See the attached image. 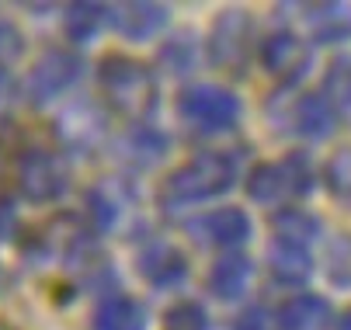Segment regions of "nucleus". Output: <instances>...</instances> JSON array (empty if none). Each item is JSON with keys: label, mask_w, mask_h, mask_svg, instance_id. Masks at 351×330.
<instances>
[{"label": "nucleus", "mask_w": 351, "mask_h": 330, "mask_svg": "<svg viewBox=\"0 0 351 330\" xmlns=\"http://www.w3.org/2000/svg\"><path fill=\"white\" fill-rule=\"evenodd\" d=\"M97 87L105 94V105L129 122L146 118L157 108V77L149 73L146 63L112 53L97 63Z\"/></svg>", "instance_id": "nucleus-1"}, {"label": "nucleus", "mask_w": 351, "mask_h": 330, "mask_svg": "<svg viewBox=\"0 0 351 330\" xmlns=\"http://www.w3.org/2000/svg\"><path fill=\"white\" fill-rule=\"evenodd\" d=\"M233 160L223 153H198L188 164H181L178 170L167 174L164 188H160V205L167 212L195 205V202H209L216 195H226L233 188Z\"/></svg>", "instance_id": "nucleus-2"}, {"label": "nucleus", "mask_w": 351, "mask_h": 330, "mask_svg": "<svg viewBox=\"0 0 351 330\" xmlns=\"http://www.w3.org/2000/svg\"><path fill=\"white\" fill-rule=\"evenodd\" d=\"M243 188L258 205L289 209L295 199H306L313 192V164L306 153H285L275 164H258L247 174Z\"/></svg>", "instance_id": "nucleus-3"}, {"label": "nucleus", "mask_w": 351, "mask_h": 330, "mask_svg": "<svg viewBox=\"0 0 351 330\" xmlns=\"http://www.w3.org/2000/svg\"><path fill=\"white\" fill-rule=\"evenodd\" d=\"M18 192L32 205L60 202L70 192V164L49 147H28L18 157Z\"/></svg>", "instance_id": "nucleus-4"}, {"label": "nucleus", "mask_w": 351, "mask_h": 330, "mask_svg": "<svg viewBox=\"0 0 351 330\" xmlns=\"http://www.w3.org/2000/svg\"><path fill=\"white\" fill-rule=\"evenodd\" d=\"M178 115L195 132H226L240 118V98L219 84H191L178 98Z\"/></svg>", "instance_id": "nucleus-5"}, {"label": "nucleus", "mask_w": 351, "mask_h": 330, "mask_svg": "<svg viewBox=\"0 0 351 330\" xmlns=\"http://www.w3.org/2000/svg\"><path fill=\"white\" fill-rule=\"evenodd\" d=\"M250 49H254V18L247 11H223L209 31V60L226 73H243Z\"/></svg>", "instance_id": "nucleus-6"}, {"label": "nucleus", "mask_w": 351, "mask_h": 330, "mask_svg": "<svg viewBox=\"0 0 351 330\" xmlns=\"http://www.w3.org/2000/svg\"><path fill=\"white\" fill-rule=\"evenodd\" d=\"M80 56L70 53V49H49L35 60L32 73H28V101L35 108L56 101L60 94H66L77 80H80Z\"/></svg>", "instance_id": "nucleus-7"}, {"label": "nucleus", "mask_w": 351, "mask_h": 330, "mask_svg": "<svg viewBox=\"0 0 351 330\" xmlns=\"http://www.w3.org/2000/svg\"><path fill=\"white\" fill-rule=\"evenodd\" d=\"M56 139L73 150V153H94L97 147H105V136H108V118L105 112L90 105V101H73L56 115Z\"/></svg>", "instance_id": "nucleus-8"}, {"label": "nucleus", "mask_w": 351, "mask_h": 330, "mask_svg": "<svg viewBox=\"0 0 351 330\" xmlns=\"http://www.w3.org/2000/svg\"><path fill=\"white\" fill-rule=\"evenodd\" d=\"M313 49L292 31H275L261 42V66L282 84H299L310 73Z\"/></svg>", "instance_id": "nucleus-9"}, {"label": "nucleus", "mask_w": 351, "mask_h": 330, "mask_svg": "<svg viewBox=\"0 0 351 330\" xmlns=\"http://www.w3.org/2000/svg\"><path fill=\"white\" fill-rule=\"evenodd\" d=\"M136 271L149 289H174L188 278V257L167 240H149L136 254Z\"/></svg>", "instance_id": "nucleus-10"}, {"label": "nucleus", "mask_w": 351, "mask_h": 330, "mask_svg": "<svg viewBox=\"0 0 351 330\" xmlns=\"http://www.w3.org/2000/svg\"><path fill=\"white\" fill-rule=\"evenodd\" d=\"M171 11L164 4H149V0H132V4H108V25L122 31V38L149 42L164 25Z\"/></svg>", "instance_id": "nucleus-11"}, {"label": "nucleus", "mask_w": 351, "mask_h": 330, "mask_svg": "<svg viewBox=\"0 0 351 330\" xmlns=\"http://www.w3.org/2000/svg\"><path fill=\"white\" fill-rule=\"evenodd\" d=\"M191 233L202 244H216V247H240L250 240V219L243 209H216V212H206L202 219L191 223Z\"/></svg>", "instance_id": "nucleus-12"}, {"label": "nucleus", "mask_w": 351, "mask_h": 330, "mask_svg": "<svg viewBox=\"0 0 351 330\" xmlns=\"http://www.w3.org/2000/svg\"><path fill=\"white\" fill-rule=\"evenodd\" d=\"M337 125V112L327 94H299L289 105V129L306 139H327Z\"/></svg>", "instance_id": "nucleus-13"}, {"label": "nucleus", "mask_w": 351, "mask_h": 330, "mask_svg": "<svg viewBox=\"0 0 351 330\" xmlns=\"http://www.w3.org/2000/svg\"><path fill=\"white\" fill-rule=\"evenodd\" d=\"M295 11L303 14L313 42H320V45H334V42L351 38V8L341 4V0H327V4H299Z\"/></svg>", "instance_id": "nucleus-14"}, {"label": "nucleus", "mask_w": 351, "mask_h": 330, "mask_svg": "<svg viewBox=\"0 0 351 330\" xmlns=\"http://www.w3.org/2000/svg\"><path fill=\"white\" fill-rule=\"evenodd\" d=\"M167 147H171V139H167L160 129L146 125V122H139V125H129V129L122 132V139L115 143L119 157H122L125 164L139 167V170L154 167V164H157V160L167 153Z\"/></svg>", "instance_id": "nucleus-15"}, {"label": "nucleus", "mask_w": 351, "mask_h": 330, "mask_svg": "<svg viewBox=\"0 0 351 330\" xmlns=\"http://www.w3.org/2000/svg\"><path fill=\"white\" fill-rule=\"evenodd\" d=\"M268 268H271L275 281L299 289V285H306L310 275H313V257H310L306 247H295V244L275 240V244L268 247Z\"/></svg>", "instance_id": "nucleus-16"}, {"label": "nucleus", "mask_w": 351, "mask_h": 330, "mask_svg": "<svg viewBox=\"0 0 351 330\" xmlns=\"http://www.w3.org/2000/svg\"><path fill=\"white\" fill-rule=\"evenodd\" d=\"M247 281H250V261H247L243 254L230 251V254H223V257L213 264V271H209V278H206V285H209V292H213L216 299L233 303V299L243 296Z\"/></svg>", "instance_id": "nucleus-17"}, {"label": "nucleus", "mask_w": 351, "mask_h": 330, "mask_svg": "<svg viewBox=\"0 0 351 330\" xmlns=\"http://www.w3.org/2000/svg\"><path fill=\"white\" fill-rule=\"evenodd\" d=\"M271 233H275V240L282 244H295V247H310L313 240H320V219L306 209H299V205H289V209H278L271 216Z\"/></svg>", "instance_id": "nucleus-18"}, {"label": "nucleus", "mask_w": 351, "mask_h": 330, "mask_svg": "<svg viewBox=\"0 0 351 330\" xmlns=\"http://www.w3.org/2000/svg\"><path fill=\"white\" fill-rule=\"evenodd\" d=\"M94 330H146V313L132 296H105L94 306Z\"/></svg>", "instance_id": "nucleus-19"}, {"label": "nucleus", "mask_w": 351, "mask_h": 330, "mask_svg": "<svg viewBox=\"0 0 351 330\" xmlns=\"http://www.w3.org/2000/svg\"><path fill=\"white\" fill-rule=\"evenodd\" d=\"M282 323L285 330H327L330 323V306L324 296L303 292V296H292L282 309Z\"/></svg>", "instance_id": "nucleus-20"}, {"label": "nucleus", "mask_w": 351, "mask_h": 330, "mask_svg": "<svg viewBox=\"0 0 351 330\" xmlns=\"http://www.w3.org/2000/svg\"><path fill=\"white\" fill-rule=\"evenodd\" d=\"M105 25H108V8L90 4V0H77V4H70L66 8V18H63L66 38L73 45H87Z\"/></svg>", "instance_id": "nucleus-21"}, {"label": "nucleus", "mask_w": 351, "mask_h": 330, "mask_svg": "<svg viewBox=\"0 0 351 330\" xmlns=\"http://www.w3.org/2000/svg\"><path fill=\"white\" fill-rule=\"evenodd\" d=\"M84 202H87V219H90V226H94L97 233H108V229L119 223V216H122V199H119V192H115V181L94 184Z\"/></svg>", "instance_id": "nucleus-22"}, {"label": "nucleus", "mask_w": 351, "mask_h": 330, "mask_svg": "<svg viewBox=\"0 0 351 330\" xmlns=\"http://www.w3.org/2000/svg\"><path fill=\"white\" fill-rule=\"evenodd\" d=\"M324 264H327V278L341 289H351V233H341L327 244V254H324Z\"/></svg>", "instance_id": "nucleus-23"}, {"label": "nucleus", "mask_w": 351, "mask_h": 330, "mask_svg": "<svg viewBox=\"0 0 351 330\" xmlns=\"http://www.w3.org/2000/svg\"><path fill=\"white\" fill-rule=\"evenodd\" d=\"M327 101L334 105L337 115L351 122V63L348 60H337L327 77Z\"/></svg>", "instance_id": "nucleus-24"}, {"label": "nucleus", "mask_w": 351, "mask_h": 330, "mask_svg": "<svg viewBox=\"0 0 351 330\" xmlns=\"http://www.w3.org/2000/svg\"><path fill=\"white\" fill-rule=\"evenodd\" d=\"M324 177H327V188H330L337 199L351 202V147H348V150H337V153L327 160Z\"/></svg>", "instance_id": "nucleus-25"}, {"label": "nucleus", "mask_w": 351, "mask_h": 330, "mask_svg": "<svg viewBox=\"0 0 351 330\" xmlns=\"http://www.w3.org/2000/svg\"><path fill=\"white\" fill-rule=\"evenodd\" d=\"M164 330H209V316L198 303H178L167 309Z\"/></svg>", "instance_id": "nucleus-26"}, {"label": "nucleus", "mask_w": 351, "mask_h": 330, "mask_svg": "<svg viewBox=\"0 0 351 330\" xmlns=\"http://www.w3.org/2000/svg\"><path fill=\"white\" fill-rule=\"evenodd\" d=\"M233 330H285L282 323V313L278 309H268V306H250L237 316Z\"/></svg>", "instance_id": "nucleus-27"}, {"label": "nucleus", "mask_w": 351, "mask_h": 330, "mask_svg": "<svg viewBox=\"0 0 351 330\" xmlns=\"http://www.w3.org/2000/svg\"><path fill=\"white\" fill-rule=\"evenodd\" d=\"M21 56H25V35H21V28L11 25V21H0V70L14 66Z\"/></svg>", "instance_id": "nucleus-28"}, {"label": "nucleus", "mask_w": 351, "mask_h": 330, "mask_svg": "<svg viewBox=\"0 0 351 330\" xmlns=\"http://www.w3.org/2000/svg\"><path fill=\"white\" fill-rule=\"evenodd\" d=\"M191 63H195V56H191V42L184 45V38H174V42H167L164 49H160V66H164L171 77L188 73Z\"/></svg>", "instance_id": "nucleus-29"}, {"label": "nucleus", "mask_w": 351, "mask_h": 330, "mask_svg": "<svg viewBox=\"0 0 351 330\" xmlns=\"http://www.w3.org/2000/svg\"><path fill=\"white\" fill-rule=\"evenodd\" d=\"M18 101H21V87H18V80L11 77V70H0V122H8V118L14 115Z\"/></svg>", "instance_id": "nucleus-30"}, {"label": "nucleus", "mask_w": 351, "mask_h": 330, "mask_svg": "<svg viewBox=\"0 0 351 330\" xmlns=\"http://www.w3.org/2000/svg\"><path fill=\"white\" fill-rule=\"evenodd\" d=\"M18 237V205L11 195H0V240Z\"/></svg>", "instance_id": "nucleus-31"}, {"label": "nucleus", "mask_w": 351, "mask_h": 330, "mask_svg": "<svg viewBox=\"0 0 351 330\" xmlns=\"http://www.w3.org/2000/svg\"><path fill=\"white\" fill-rule=\"evenodd\" d=\"M337 330H351V309H344V316L337 320Z\"/></svg>", "instance_id": "nucleus-32"}, {"label": "nucleus", "mask_w": 351, "mask_h": 330, "mask_svg": "<svg viewBox=\"0 0 351 330\" xmlns=\"http://www.w3.org/2000/svg\"><path fill=\"white\" fill-rule=\"evenodd\" d=\"M4 167H8V153H4V147H0V177H4Z\"/></svg>", "instance_id": "nucleus-33"}]
</instances>
